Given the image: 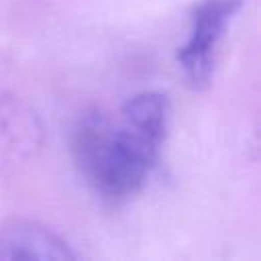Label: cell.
<instances>
[{
    "label": "cell",
    "instance_id": "1",
    "mask_svg": "<svg viewBox=\"0 0 261 261\" xmlns=\"http://www.w3.org/2000/svg\"><path fill=\"white\" fill-rule=\"evenodd\" d=\"M169 102L159 92H141L124 102L118 118H88L73 141L86 181L104 198L135 196L149 179L167 133Z\"/></svg>",
    "mask_w": 261,
    "mask_h": 261
},
{
    "label": "cell",
    "instance_id": "3",
    "mask_svg": "<svg viewBox=\"0 0 261 261\" xmlns=\"http://www.w3.org/2000/svg\"><path fill=\"white\" fill-rule=\"evenodd\" d=\"M69 247L51 230L29 222L10 220L0 228V259H73Z\"/></svg>",
    "mask_w": 261,
    "mask_h": 261
},
{
    "label": "cell",
    "instance_id": "2",
    "mask_svg": "<svg viewBox=\"0 0 261 261\" xmlns=\"http://www.w3.org/2000/svg\"><path fill=\"white\" fill-rule=\"evenodd\" d=\"M239 6L241 0H202L196 6L192 14L190 37L177 53V61L194 86L206 84L210 80L216 45Z\"/></svg>",
    "mask_w": 261,
    "mask_h": 261
}]
</instances>
